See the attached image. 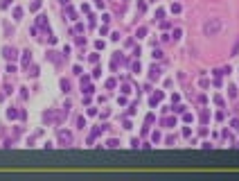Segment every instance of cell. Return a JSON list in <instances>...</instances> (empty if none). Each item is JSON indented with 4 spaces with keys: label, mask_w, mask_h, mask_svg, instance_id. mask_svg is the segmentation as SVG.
I'll return each mask as SVG.
<instances>
[{
    "label": "cell",
    "mask_w": 239,
    "mask_h": 181,
    "mask_svg": "<svg viewBox=\"0 0 239 181\" xmlns=\"http://www.w3.org/2000/svg\"><path fill=\"white\" fill-rule=\"evenodd\" d=\"M221 30H223V21L221 18H208V21L203 23V34L205 36H217Z\"/></svg>",
    "instance_id": "6da1fadb"
},
{
    "label": "cell",
    "mask_w": 239,
    "mask_h": 181,
    "mask_svg": "<svg viewBox=\"0 0 239 181\" xmlns=\"http://www.w3.org/2000/svg\"><path fill=\"white\" fill-rule=\"evenodd\" d=\"M59 143H61L63 147L72 145V134H70V131H63V129H61V131H59Z\"/></svg>",
    "instance_id": "7a4b0ae2"
},
{
    "label": "cell",
    "mask_w": 239,
    "mask_h": 181,
    "mask_svg": "<svg viewBox=\"0 0 239 181\" xmlns=\"http://www.w3.org/2000/svg\"><path fill=\"white\" fill-rule=\"evenodd\" d=\"M2 54H5V59H9V61H16L18 59V52L14 50V48H9V45L2 50Z\"/></svg>",
    "instance_id": "3957f363"
},
{
    "label": "cell",
    "mask_w": 239,
    "mask_h": 181,
    "mask_svg": "<svg viewBox=\"0 0 239 181\" xmlns=\"http://www.w3.org/2000/svg\"><path fill=\"white\" fill-rule=\"evenodd\" d=\"M149 79H151V82L160 79V68H158V66H151V68H149Z\"/></svg>",
    "instance_id": "277c9868"
},
{
    "label": "cell",
    "mask_w": 239,
    "mask_h": 181,
    "mask_svg": "<svg viewBox=\"0 0 239 181\" xmlns=\"http://www.w3.org/2000/svg\"><path fill=\"white\" fill-rule=\"evenodd\" d=\"M30 64H32V52L27 50V52H23V66H25V68H30Z\"/></svg>",
    "instance_id": "5b68a950"
},
{
    "label": "cell",
    "mask_w": 239,
    "mask_h": 181,
    "mask_svg": "<svg viewBox=\"0 0 239 181\" xmlns=\"http://www.w3.org/2000/svg\"><path fill=\"white\" fill-rule=\"evenodd\" d=\"M160 100H162V93H160V90H156V93L151 95V100H149V102H151V107H156V104H158Z\"/></svg>",
    "instance_id": "8992f818"
},
{
    "label": "cell",
    "mask_w": 239,
    "mask_h": 181,
    "mask_svg": "<svg viewBox=\"0 0 239 181\" xmlns=\"http://www.w3.org/2000/svg\"><path fill=\"white\" fill-rule=\"evenodd\" d=\"M162 127H176V118H165V120H162Z\"/></svg>",
    "instance_id": "52a82bcc"
},
{
    "label": "cell",
    "mask_w": 239,
    "mask_h": 181,
    "mask_svg": "<svg viewBox=\"0 0 239 181\" xmlns=\"http://www.w3.org/2000/svg\"><path fill=\"white\" fill-rule=\"evenodd\" d=\"M7 118H9V120H14V118H18V111H16V109H9V111H7Z\"/></svg>",
    "instance_id": "ba28073f"
},
{
    "label": "cell",
    "mask_w": 239,
    "mask_h": 181,
    "mask_svg": "<svg viewBox=\"0 0 239 181\" xmlns=\"http://www.w3.org/2000/svg\"><path fill=\"white\" fill-rule=\"evenodd\" d=\"M104 129H106V127H95V129H93V136H90V138H97V136L102 134Z\"/></svg>",
    "instance_id": "9c48e42d"
},
{
    "label": "cell",
    "mask_w": 239,
    "mask_h": 181,
    "mask_svg": "<svg viewBox=\"0 0 239 181\" xmlns=\"http://www.w3.org/2000/svg\"><path fill=\"white\" fill-rule=\"evenodd\" d=\"M210 120V113L208 111H201V122H203V125H205V122H208Z\"/></svg>",
    "instance_id": "30bf717a"
},
{
    "label": "cell",
    "mask_w": 239,
    "mask_h": 181,
    "mask_svg": "<svg viewBox=\"0 0 239 181\" xmlns=\"http://www.w3.org/2000/svg\"><path fill=\"white\" fill-rule=\"evenodd\" d=\"M223 140H226L228 145H232V134H228V131H223Z\"/></svg>",
    "instance_id": "8fae6325"
},
{
    "label": "cell",
    "mask_w": 239,
    "mask_h": 181,
    "mask_svg": "<svg viewBox=\"0 0 239 181\" xmlns=\"http://www.w3.org/2000/svg\"><path fill=\"white\" fill-rule=\"evenodd\" d=\"M147 34V27H138V32H135V36L140 39V36H145Z\"/></svg>",
    "instance_id": "7c38bea8"
},
{
    "label": "cell",
    "mask_w": 239,
    "mask_h": 181,
    "mask_svg": "<svg viewBox=\"0 0 239 181\" xmlns=\"http://www.w3.org/2000/svg\"><path fill=\"white\" fill-rule=\"evenodd\" d=\"M61 88H63L65 93H68V90H70V82H68V79H63V82H61Z\"/></svg>",
    "instance_id": "4fadbf2b"
},
{
    "label": "cell",
    "mask_w": 239,
    "mask_h": 181,
    "mask_svg": "<svg viewBox=\"0 0 239 181\" xmlns=\"http://www.w3.org/2000/svg\"><path fill=\"white\" fill-rule=\"evenodd\" d=\"M230 127H232V129H237V131H239V120H237V118H232V120H230Z\"/></svg>",
    "instance_id": "5bb4252c"
},
{
    "label": "cell",
    "mask_w": 239,
    "mask_h": 181,
    "mask_svg": "<svg viewBox=\"0 0 239 181\" xmlns=\"http://www.w3.org/2000/svg\"><path fill=\"white\" fill-rule=\"evenodd\" d=\"M21 16H23V9L16 7V9H14V18H21Z\"/></svg>",
    "instance_id": "9a60e30c"
},
{
    "label": "cell",
    "mask_w": 239,
    "mask_h": 181,
    "mask_svg": "<svg viewBox=\"0 0 239 181\" xmlns=\"http://www.w3.org/2000/svg\"><path fill=\"white\" fill-rule=\"evenodd\" d=\"M180 34H183V32H180V27H176V30H174V34H171V36H174L176 41H178V39H180Z\"/></svg>",
    "instance_id": "2e32d148"
},
{
    "label": "cell",
    "mask_w": 239,
    "mask_h": 181,
    "mask_svg": "<svg viewBox=\"0 0 239 181\" xmlns=\"http://www.w3.org/2000/svg\"><path fill=\"white\" fill-rule=\"evenodd\" d=\"M228 95H230V97H237V88L230 86V88H228Z\"/></svg>",
    "instance_id": "e0dca14e"
},
{
    "label": "cell",
    "mask_w": 239,
    "mask_h": 181,
    "mask_svg": "<svg viewBox=\"0 0 239 181\" xmlns=\"http://www.w3.org/2000/svg\"><path fill=\"white\" fill-rule=\"evenodd\" d=\"M154 59H162V50H156L154 48Z\"/></svg>",
    "instance_id": "ac0fdd59"
},
{
    "label": "cell",
    "mask_w": 239,
    "mask_h": 181,
    "mask_svg": "<svg viewBox=\"0 0 239 181\" xmlns=\"http://www.w3.org/2000/svg\"><path fill=\"white\" fill-rule=\"evenodd\" d=\"M214 102H217L219 107H223V97H221V95H214Z\"/></svg>",
    "instance_id": "d6986e66"
},
{
    "label": "cell",
    "mask_w": 239,
    "mask_h": 181,
    "mask_svg": "<svg viewBox=\"0 0 239 181\" xmlns=\"http://www.w3.org/2000/svg\"><path fill=\"white\" fill-rule=\"evenodd\" d=\"M183 120H185V122H192L194 118H192V113H183Z\"/></svg>",
    "instance_id": "ffe728a7"
},
{
    "label": "cell",
    "mask_w": 239,
    "mask_h": 181,
    "mask_svg": "<svg viewBox=\"0 0 239 181\" xmlns=\"http://www.w3.org/2000/svg\"><path fill=\"white\" fill-rule=\"evenodd\" d=\"M68 16L72 18V21H75V18H77V14H75V9H72V7H68Z\"/></svg>",
    "instance_id": "44dd1931"
},
{
    "label": "cell",
    "mask_w": 239,
    "mask_h": 181,
    "mask_svg": "<svg viewBox=\"0 0 239 181\" xmlns=\"http://www.w3.org/2000/svg\"><path fill=\"white\" fill-rule=\"evenodd\" d=\"M122 93L129 95V93H131V86H129V84H124V86H122Z\"/></svg>",
    "instance_id": "7402d4cb"
},
{
    "label": "cell",
    "mask_w": 239,
    "mask_h": 181,
    "mask_svg": "<svg viewBox=\"0 0 239 181\" xmlns=\"http://www.w3.org/2000/svg\"><path fill=\"white\" fill-rule=\"evenodd\" d=\"M151 140H154V143L160 140V134H158V131H154V134H151Z\"/></svg>",
    "instance_id": "603a6c76"
},
{
    "label": "cell",
    "mask_w": 239,
    "mask_h": 181,
    "mask_svg": "<svg viewBox=\"0 0 239 181\" xmlns=\"http://www.w3.org/2000/svg\"><path fill=\"white\" fill-rule=\"evenodd\" d=\"M131 68H133V73H140V61H135V64H133Z\"/></svg>",
    "instance_id": "cb8c5ba5"
},
{
    "label": "cell",
    "mask_w": 239,
    "mask_h": 181,
    "mask_svg": "<svg viewBox=\"0 0 239 181\" xmlns=\"http://www.w3.org/2000/svg\"><path fill=\"white\" fill-rule=\"evenodd\" d=\"M30 75H32V77H36V75H39V68H36V66H32V70H30Z\"/></svg>",
    "instance_id": "d4e9b609"
},
{
    "label": "cell",
    "mask_w": 239,
    "mask_h": 181,
    "mask_svg": "<svg viewBox=\"0 0 239 181\" xmlns=\"http://www.w3.org/2000/svg\"><path fill=\"white\" fill-rule=\"evenodd\" d=\"M106 88H115V79H108V82H106Z\"/></svg>",
    "instance_id": "484cf974"
},
{
    "label": "cell",
    "mask_w": 239,
    "mask_h": 181,
    "mask_svg": "<svg viewBox=\"0 0 239 181\" xmlns=\"http://www.w3.org/2000/svg\"><path fill=\"white\" fill-rule=\"evenodd\" d=\"M77 125H79V129H84V127H86V120H84V118H79V120H77Z\"/></svg>",
    "instance_id": "4316f807"
},
{
    "label": "cell",
    "mask_w": 239,
    "mask_h": 181,
    "mask_svg": "<svg viewBox=\"0 0 239 181\" xmlns=\"http://www.w3.org/2000/svg\"><path fill=\"white\" fill-rule=\"evenodd\" d=\"M183 136H185V138H190V136H192V129H187V127H185V129H183Z\"/></svg>",
    "instance_id": "83f0119b"
},
{
    "label": "cell",
    "mask_w": 239,
    "mask_h": 181,
    "mask_svg": "<svg viewBox=\"0 0 239 181\" xmlns=\"http://www.w3.org/2000/svg\"><path fill=\"white\" fill-rule=\"evenodd\" d=\"M237 52H239V41L235 43V48H232V54H237Z\"/></svg>",
    "instance_id": "f1b7e54d"
}]
</instances>
